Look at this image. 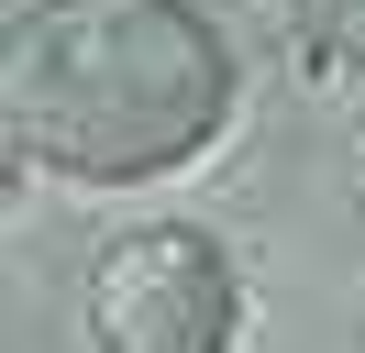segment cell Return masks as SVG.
<instances>
[{
	"label": "cell",
	"instance_id": "obj_1",
	"mask_svg": "<svg viewBox=\"0 0 365 353\" xmlns=\"http://www.w3.org/2000/svg\"><path fill=\"white\" fill-rule=\"evenodd\" d=\"M232 122V56L188 0H34L0 33V144L11 166L133 188Z\"/></svg>",
	"mask_w": 365,
	"mask_h": 353
},
{
	"label": "cell",
	"instance_id": "obj_2",
	"mask_svg": "<svg viewBox=\"0 0 365 353\" xmlns=\"http://www.w3.org/2000/svg\"><path fill=\"white\" fill-rule=\"evenodd\" d=\"M89 342L100 353H232V254L188 221H144V232L100 243Z\"/></svg>",
	"mask_w": 365,
	"mask_h": 353
},
{
	"label": "cell",
	"instance_id": "obj_3",
	"mask_svg": "<svg viewBox=\"0 0 365 353\" xmlns=\"http://www.w3.org/2000/svg\"><path fill=\"white\" fill-rule=\"evenodd\" d=\"M299 33H310L332 66H354V78H365V0H299Z\"/></svg>",
	"mask_w": 365,
	"mask_h": 353
}]
</instances>
